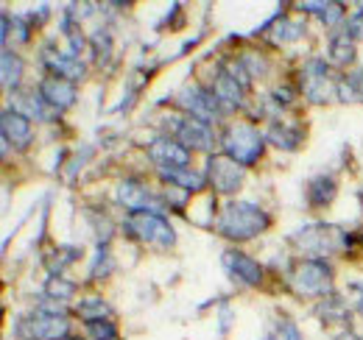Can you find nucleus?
Wrapping results in <instances>:
<instances>
[{
	"label": "nucleus",
	"mask_w": 363,
	"mask_h": 340,
	"mask_svg": "<svg viewBox=\"0 0 363 340\" xmlns=\"http://www.w3.org/2000/svg\"><path fill=\"white\" fill-rule=\"evenodd\" d=\"M272 217L255 201H232L218 217V232L227 240H252L269 229Z\"/></svg>",
	"instance_id": "obj_1"
},
{
	"label": "nucleus",
	"mask_w": 363,
	"mask_h": 340,
	"mask_svg": "<svg viewBox=\"0 0 363 340\" xmlns=\"http://www.w3.org/2000/svg\"><path fill=\"white\" fill-rule=\"evenodd\" d=\"M347 237H350V232H344L333 223H311V226L299 229L291 240L302 254H308V259H321L327 254L347 251Z\"/></svg>",
	"instance_id": "obj_2"
},
{
	"label": "nucleus",
	"mask_w": 363,
	"mask_h": 340,
	"mask_svg": "<svg viewBox=\"0 0 363 340\" xmlns=\"http://www.w3.org/2000/svg\"><path fill=\"white\" fill-rule=\"evenodd\" d=\"M14 332L23 340H65L70 335V321L65 307H40L37 312L17 318Z\"/></svg>",
	"instance_id": "obj_3"
},
{
	"label": "nucleus",
	"mask_w": 363,
	"mask_h": 340,
	"mask_svg": "<svg viewBox=\"0 0 363 340\" xmlns=\"http://www.w3.org/2000/svg\"><path fill=\"white\" fill-rule=\"evenodd\" d=\"M221 145H224V154L229 159H235L243 168H252L263 157L266 137L249 123H232L221 137Z\"/></svg>",
	"instance_id": "obj_4"
},
{
	"label": "nucleus",
	"mask_w": 363,
	"mask_h": 340,
	"mask_svg": "<svg viewBox=\"0 0 363 340\" xmlns=\"http://www.w3.org/2000/svg\"><path fill=\"white\" fill-rule=\"evenodd\" d=\"M123 229L151 249H171L177 243V232L174 226L165 220V215H148V212H140V215H129Z\"/></svg>",
	"instance_id": "obj_5"
},
{
	"label": "nucleus",
	"mask_w": 363,
	"mask_h": 340,
	"mask_svg": "<svg viewBox=\"0 0 363 340\" xmlns=\"http://www.w3.org/2000/svg\"><path fill=\"white\" fill-rule=\"evenodd\" d=\"M291 285L299 296H327L333 288V268L324 259H302L291 271Z\"/></svg>",
	"instance_id": "obj_6"
},
{
	"label": "nucleus",
	"mask_w": 363,
	"mask_h": 340,
	"mask_svg": "<svg viewBox=\"0 0 363 340\" xmlns=\"http://www.w3.org/2000/svg\"><path fill=\"white\" fill-rule=\"evenodd\" d=\"M177 101H179L182 109L187 112V118L201 120V123H216V120L224 115L221 101H218V98H216V92H213V89H207V86H199V84L184 86Z\"/></svg>",
	"instance_id": "obj_7"
},
{
	"label": "nucleus",
	"mask_w": 363,
	"mask_h": 340,
	"mask_svg": "<svg viewBox=\"0 0 363 340\" xmlns=\"http://www.w3.org/2000/svg\"><path fill=\"white\" fill-rule=\"evenodd\" d=\"M118 204L126 207L132 215L148 212V215H165L162 198H157L140 178H126L118 184Z\"/></svg>",
	"instance_id": "obj_8"
},
{
	"label": "nucleus",
	"mask_w": 363,
	"mask_h": 340,
	"mask_svg": "<svg viewBox=\"0 0 363 340\" xmlns=\"http://www.w3.org/2000/svg\"><path fill=\"white\" fill-rule=\"evenodd\" d=\"M243 176H246V168L238 165L235 159H229L227 154L210 157V162H207V181L221 196H232L243 184Z\"/></svg>",
	"instance_id": "obj_9"
},
{
	"label": "nucleus",
	"mask_w": 363,
	"mask_h": 340,
	"mask_svg": "<svg viewBox=\"0 0 363 340\" xmlns=\"http://www.w3.org/2000/svg\"><path fill=\"white\" fill-rule=\"evenodd\" d=\"M302 86L313 103H327V101L338 98V81L330 79V70L321 59L308 62V67L302 70Z\"/></svg>",
	"instance_id": "obj_10"
},
{
	"label": "nucleus",
	"mask_w": 363,
	"mask_h": 340,
	"mask_svg": "<svg viewBox=\"0 0 363 340\" xmlns=\"http://www.w3.org/2000/svg\"><path fill=\"white\" fill-rule=\"evenodd\" d=\"M221 265H224V271L229 273L232 282H240V285H246V288H257V285L263 282V268H260V262H255L252 256L243 254V251H235V249L224 251Z\"/></svg>",
	"instance_id": "obj_11"
},
{
	"label": "nucleus",
	"mask_w": 363,
	"mask_h": 340,
	"mask_svg": "<svg viewBox=\"0 0 363 340\" xmlns=\"http://www.w3.org/2000/svg\"><path fill=\"white\" fill-rule=\"evenodd\" d=\"M148 157L160 168H190V151L174 137H157L148 142Z\"/></svg>",
	"instance_id": "obj_12"
},
{
	"label": "nucleus",
	"mask_w": 363,
	"mask_h": 340,
	"mask_svg": "<svg viewBox=\"0 0 363 340\" xmlns=\"http://www.w3.org/2000/svg\"><path fill=\"white\" fill-rule=\"evenodd\" d=\"M43 64L56 76V79H65V81H82L84 79V62L76 56V53H62V50H53L45 47L43 50Z\"/></svg>",
	"instance_id": "obj_13"
},
{
	"label": "nucleus",
	"mask_w": 363,
	"mask_h": 340,
	"mask_svg": "<svg viewBox=\"0 0 363 340\" xmlns=\"http://www.w3.org/2000/svg\"><path fill=\"white\" fill-rule=\"evenodd\" d=\"M0 131H3V151H6L9 145H14V148H28V145L34 142L31 120H28L26 115H20L17 109H6V112H3Z\"/></svg>",
	"instance_id": "obj_14"
},
{
	"label": "nucleus",
	"mask_w": 363,
	"mask_h": 340,
	"mask_svg": "<svg viewBox=\"0 0 363 340\" xmlns=\"http://www.w3.org/2000/svg\"><path fill=\"white\" fill-rule=\"evenodd\" d=\"M177 128H174V140H179L187 151H210L213 145V131L207 123L201 120H193V118H182V120H174Z\"/></svg>",
	"instance_id": "obj_15"
},
{
	"label": "nucleus",
	"mask_w": 363,
	"mask_h": 340,
	"mask_svg": "<svg viewBox=\"0 0 363 340\" xmlns=\"http://www.w3.org/2000/svg\"><path fill=\"white\" fill-rule=\"evenodd\" d=\"M40 98L45 101L53 112H62V109H70V106L76 103L79 92H76V84H73V81L48 76L45 81L40 84Z\"/></svg>",
	"instance_id": "obj_16"
},
{
	"label": "nucleus",
	"mask_w": 363,
	"mask_h": 340,
	"mask_svg": "<svg viewBox=\"0 0 363 340\" xmlns=\"http://www.w3.org/2000/svg\"><path fill=\"white\" fill-rule=\"evenodd\" d=\"M213 92L216 98L221 101L224 109H235L243 103V84L229 73L224 64H218V73H216V81H213Z\"/></svg>",
	"instance_id": "obj_17"
},
{
	"label": "nucleus",
	"mask_w": 363,
	"mask_h": 340,
	"mask_svg": "<svg viewBox=\"0 0 363 340\" xmlns=\"http://www.w3.org/2000/svg\"><path fill=\"white\" fill-rule=\"evenodd\" d=\"M160 176H162L168 184L187 190L190 196L201 193L204 184H207V173H199V170H193V168H160Z\"/></svg>",
	"instance_id": "obj_18"
},
{
	"label": "nucleus",
	"mask_w": 363,
	"mask_h": 340,
	"mask_svg": "<svg viewBox=\"0 0 363 340\" xmlns=\"http://www.w3.org/2000/svg\"><path fill=\"white\" fill-rule=\"evenodd\" d=\"M335 190H338V184H335L333 176H327V173L313 176V178L308 181V204H311L313 210L327 207V204L335 198Z\"/></svg>",
	"instance_id": "obj_19"
},
{
	"label": "nucleus",
	"mask_w": 363,
	"mask_h": 340,
	"mask_svg": "<svg viewBox=\"0 0 363 340\" xmlns=\"http://www.w3.org/2000/svg\"><path fill=\"white\" fill-rule=\"evenodd\" d=\"M266 140L277 145V148H285V151H296L299 142H302V131L288 123H272L269 131H266Z\"/></svg>",
	"instance_id": "obj_20"
},
{
	"label": "nucleus",
	"mask_w": 363,
	"mask_h": 340,
	"mask_svg": "<svg viewBox=\"0 0 363 340\" xmlns=\"http://www.w3.org/2000/svg\"><path fill=\"white\" fill-rule=\"evenodd\" d=\"M330 62L338 67H347L355 62V40L350 34H333L330 37Z\"/></svg>",
	"instance_id": "obj_21"
},
{
	"label": "nucleus",
	"mask_w": 363,
	"mask_h": 340,
	"mask_svg": "<svg viewBox=\"0 0 363 340\" xmlns=\"http://www.w3.org/2000/svg\"><path fill=\"white\" fill-rule=\"evenodd\" d=\"M20 115H26L28 120H53L56 112L48 109V103L43 98H34V95H17V106H14Z\"/></svg>",
	"instance_id": "obj_22"
},
{
	"label": "nucleus",
	"mask_w": 363,
	"mask_h": 340,
	"mask_svg": "<svg viewBox=\"0 0 363 340\" xmlns=\"http://www.w3.org/2000/svg\"><path fill=\"white\" fill-rule=\"evenodd\" d=\"M338 101H344V103L363 101V67L338 79Z\"/></svg>",
	"instance_id": "obj_23"
},
{
	"label": "nucleus",
	"mask_w": 363,
	"mask_h": 340,
	"mask_svg": "<svg viewBox=\"0 0 363 340\" xmlns=\"http://www.w3.org/2000/svg\"><path fill=\"white\" fill-rule=\"evenodd\" d=\"M302 34H305V26H302L299 20H288V17H282L279 23H274V28H272V40L277 45L296 42Z\"/></svg>",
	"instance_id": "obj_24"
},
{
	"label": "nucleus",
	"mask_w": 363,
	"mask_h": 340,
	"mask_svg": "<svg viewBox=\"0 0 363 340\" xmlns=\"http://www.w3.org/2000/svg\"><path fill=\"white\" fill-rule=\"evenodd\" d=\"M0 64H3V86L6 89H14L23 79V59L11 50H3L0 56Z\"/></svg>",
	"instance_id": "obj_25"
},
{
	"label": "nucleus",
	"mask_w": 363,
	"mask_h": 340,
	"mask_svg": "<svg viewBox=\"0 0 363 340\" xmlns=\"http://www.w3.org/2000/svg\"><path fill=\"white\" fill-rule=\"evenodd\" d=\"M76 310H79V315L87 324H92V321H109V315H112V310H109V304L104 298H84Z\"/></svg>",
	"instance_id": "obj_26"
},
{
	"label": "nucleus",
	"mask_w": 363,
	"mask_h": 340,
	"mask_svg": "<svg viewBox=\"0 0 363 340\" xmlns=\"http://www.w3.org/2000/svg\"><path fill=\"white\" fill-rule=\"evenodd\" d=\"M45 296L50 301H67V298L76 296V285L67 282L65 276H50L45 282Z\"/></svg>",
	"instance_id": "obj_27"
},
{
	"label": "nucleus",
	"mask_w": 363,
	"mask_h": 340,
	"mask_svg": "<svg viewBox=\"0 0 363 340\" xmlns=\"http://www.w3.org/2000/svg\"><path fill=\"white\" fill-rule=\"evenodd\" d=\"M302 8L316 11L327 26H335L338 20H344V6L341 3H302Z\"/></svg>",
	"instance_id": "obj_28"
},
{
	"label": "nucleus",
	"mask_w": 363,
	"mask_h": 340,
	"mask_svg": "<svg viewBox=\"0 0 363 340\" xmlns=\"http://www.w3.org/2000/svg\"><path fill=\"white\" fill-rule=\"evenodd\" d=\"M112 268H115V262H112L109 251H106L104 246H98V251H95V256H92V265H90V279H92V282L106 279V276L112 273Z\"/></svg>",
	"instance_id": "obj_29"
},
{
	"label": "nucleus",
	"mask_w": 363,
	"mask_h": 340,
	"mask_svg": "<svg viewBox=\"0 0 363 340\" xmlns=\"http://www.w3.org/2000/svg\"><path fill=\"white\" fill-rule=\"evenodd\" d=\"M318 315L324 321H344L347 318V307L341 304V298H324L318 307Z\"/></svg>",
	"instance_id": "obj_30"
},
{
	"label": "nucleus",
	"mask_w": 363,
	"mask_h": 340,
	"mask_svg": "<svg viewBox=\"0 0 363 340\" xmlns=\"http://www.w3.org/2000/svg\"><path fill=\"white\" fill-rule=\"evenodd\" d=\"M87 332L92 340H118V329L112 321H92L87 324Z\"/></svg>",
	"instance_id": "obj_31"
},
{
	"label": "nucleus",
	"mask_w": 363,
	"mask_h": 340,
	"mask_svg": "<svg viewBox=\"0 0 363 340\" xmlns=\"http://www.w3.org/2000/svg\"><path fill=\"white\" fill-rule=\"evenodd\" d=\"M274 340H305V338H302V332H299V327H296L294 321L282 318V321H277V327H274Z\"/></svg>",
	"instance_id": "obj_32"
},
{
	"label": "nucleus",
	"mask_w": 363,
	"mask_h": 340,
	"mask_svg": "<svg viewBox=\"0 0 363 340\" xmlns=\"http://www.w3.org/2000/svg\"><path fill=\"white\" fill-rule=\"evenodd\" d=\"M347 34H350L352 40H363V11H355V14L350 17V23H347Z\"/></svg>",
	"instance_id": "obj_33"
},
{
	"label": "nucleus",
	"mask_w": 363,
	"mask_h": 340,
	"mask_svg": "<svg viewBox=\"0 0 363 340\" xmlns=\"http://www.w3.org/2000/svg\"><path fill=\"white\" fill-rule=\"evenodd\" d=\"M335 340H363V338H361V335H355V332H341Z\"/></svg>",
	"instance_id": "obj_34"
},
{
	"label": "nucleus",
	"mask_w": 363,
	"mask_h": 340,
	"mask_svg": "<svg viewBox=\"0 0 363 340\" xmlns=\"http://www.w3.org/2000/svg\"><path fill=\"white\" fill-rule=\"evenodd\" d=\"M355 293H358V310L363 312V285H355Z\"/></svg>",
	"instance_id": "obj_35"
},
{
	"label": "nucleus",
	"mask_w": 363,
	"mask_h": 340,
	"mask_svg": "<svg viewBox=\"0 0 363 340\" xmlns=\"http://www.w3.org/2000/svg\"><path fill=\"white\" fill-rule=\"evenodd\" d=\"M260 340H274V335H266V338H260Z\"/></svg>",
	"instance_id": "obj_36"
},
{
	"label": "nucleus",
	"mask_w": 363,
	"mask_h": 340,
	"mask_svg": "<svg viewBox=\"0 0 363 340\" xmlns=\"http://www.w3.org/2000/svg\"><path fill=\"white\" fill-rule=\"evenodd\" d=\"M65 340H73V338H65Z\"/></svg>",
	"instance_id": "obj_37"
}]
</instances>
